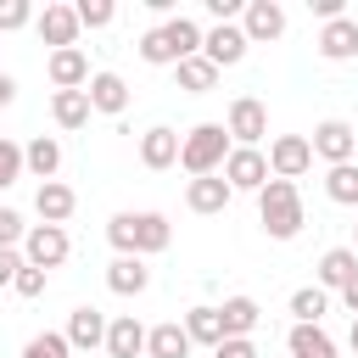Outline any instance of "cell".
Segmentation results:
<instances>
[{"instance_id":"1","label":"cell","mask_w":358,"mask_h":358,"mask_svg":"<svg viewBox=\"0 0 358 358\" xmlns=\"http://www.w3.org/2000/svg\"><path fill=\"white\" fill-rule=\"evenodd\" d=\"M106 241L117 246V257H157V252H168L173 224L162 213H151V207H140V213L123 207V213L106 218Z\"/></svg>"},{"instance_id":"2","label":"cell","mask_w":358,"mask_h":358,"mask_svg":"<svg viewBox=\"0 0 358 358\" xmlns=\"http://www.w3.org/2000/svg\"><path fill=\"white\" fill-rule=\"evenodd\" d=\"M257 224H263L268 241H296L302 224H308V213H302V190H296L291 179H268V185L257 190Z\"/></svg>"},{"instance_id":"3","label":"cell","mask_w":358,"mask_h":358,"mask_svg":"<svg viewBox=\"0 0 358 358\" xmlns=\"http://www.w3.org/2000/svg\"><path fill=\"white\" fill-rule=\"evenodd\" d=\"M224 157H229V134H224V123H196V129L179 140V168H185L190 179L218 173Z\"/></svg>"},{"instance_id":"4","label":"cell","mask_w":358,"mask_h":358,"mask_svg":"<svg viewBox=\"0 0 358 358\" xmlns=\"http://www.w3.org/2000/svg\"><path fill=\"white\" fill-rule=\"evenodd\" d=\"M67 252H73V241H67V229L62 224H28V235H22V263L28 268H62L67 263Z\"/></svg>"},{"instance_id":"5","label":"cell","mask_w":358,"mask_h":358,"mask_svg":"<svg viewBox=\"0 0 358 358\" xmlns=\"http://www.w3.org/2000/svg\"><path fill=\"white\" fill-rule=\"evenodd\" d=\"M224 134H229V145H257L268 134V106L257 95H235L229 117H224Z\"/></svg>"},{"instance_id":"6","label":"cell","mask_w":358,"mask_h":358,"mask_svg":"<svg viewBox=\"0 0 358 358\" xmlns=\"http://www.w3.org/2000/svg\"><path fill=\"white\" fill-rule=\"evenodd\" d=\"M313 168V145H308V134H274L268 140V179H302Z\"/></svg>"},{"instance_id":"7","label":"cell","mask_w":358,"mask_h":358,"mask_svg":"<svg viewBox=\"0 0 358 358\" xmlns=\"http://www.w3.org/2000/svg\"><path fill=\"white\" fill-rule=\"evenodd\" d=\"M218 173H224L229 190H252V196H257V190L268 185V157H263L257 145H229V157H224Z\"/></svg>"},{"instance_id":"8","label":"cell","mask_w":358,"mask_h":358,"mask_svg":"<svg viewBox=\"0 0 358 358\" xmlns=\"http://www.w3.org/2000/svg\"><path fill=\"white\" fill-rule=\"evenodd\" d=\"M246 34H241V22H213V28H201V56L224 73V67H235V62H246Z\"/></svg>"},{"instance_id":"9","label":"cell","mask_w":358,"mask_h":358,"mask_svg":"<svg viewBox=\"0 0 358 358\" xmlns=\"http://www.w3.org/2000/svg\"><path fill=\"white\" fill-rule=\"evenodd\" d=\"M308 145H313V157H324V162L336 168V162H352V145H358V129H352L347 117H324V123H313V134H308Z\"/></svg>"},{"instance_id":"10","label":"cell","mask_w":358,"mask_h":358,"mask_svg":"<svg viewBox=\"0 0 358 358\" xmlns=\"http://www.w3.org/2000/svg\"><path fill=\"white\" fill-rule=\"evenodd\" d=\"M241 34H246V45H268V39H280V34H285V6H280V0H246V11H241Z\"/></svg>"},{"instance_id":"11","label":"cell","mask_w":358,"mask_h":358,"mask_svg":"<svg viewBox=\"0 0 358 358\" xmlns=\"http://www.w3.org/2000/svg\"><path fill=\"white\" fill-rule=\"evenodd\" d=\"M67 347L73 352H95V347H106V313L101 308H90V302H78L73 313H67Z\"/></svg>"},{"instance_id":"12","label":"cell","mask_w":358,"mask_h":358,"mask_svg":"<svg viewBox=\"0 0 358 358\" xmlns=\"http://www.w3.org/2000/svg\"><path fill=\"white\" fill-rule=\"evenodd\" d=\"M179 129H168V123H151L145 134H140V162L151 168V173H162V168H173L179 162Z\"/></svg>"},{"instance_id":"13","label":"cell","mask_w":358,"mask_h":358,"mask_svg":"<svg viewBox=\"0 0 358 358\" xmlns=\"http://www.w3.org/2000/svg\"><path fill=\"white\" fill-rule=\"evenodd\" d=\"M313 45H319L324 62H352V56H358V17H330Z\"/></svg>"},{"instance_id":"14","label":"cell","mask_w":358,"mask_h":358,"mask_svg":"<svg viewBox=\"0 0 358 358\" xmlns=\"http://www.w3.org/2000/svg\"><path fill=\"white\" fill-rule=\"evenodd\" d=\"M34 28H39V39L50 45V50H67V45H78V17H73V6H45L39 17H34Z\"/></svg>"},{"instance_id":"15","label":"cell","mask_w":358,"mask_h":358,"mask_svg":"<svg viewBox=\"0 0 358 358\" xmlns=\"http://www.w3.org/2000/svg\"><path fill=\"white\" fill-rule=\"evenodd\" d=\"M45 73H50V84H56V90H84V84H90V56H84L78 45H67V50H50Z\"/></svg>"},{"instance_id":"16","label":"cell","mask_w":358,"mask_h":358,"mask_svg":"<svg viewBox=\"0 0 358 358\" xmlns=\"http://www.w3.org/2000/svg\"><path fill=\"white\" fill-rule=\"evenodd\" d=\"M229 185H224V173H207V179H190L185 185V207L190 213H201V218H213V213H224L229 207Z\"/></svg>"},{"instance_id":"17","label":"cell","mask_w":358,"mask_h":358,"mask_svg":"<svg viewBox=\"0 0 358 358\" xmlns=\"http://www.w3.org/2000/svg\"><path fill=\"white\" fill-rule=\"evenodd\" d=\"M73 207H78V196H73V185H62V179H45V185L34 190V213H39V224H67Z\"/></svg>"},{"instance_id":"18","label":"cell","mask_w":358,"mask_h":358,"mask_svg":"<svg viewBox=\"0 0 358 358\" xmlns=\"http://www.w3.org/2000/svg\"><path fill=\"white\" fill-rule=\"evenodd\" d=\"M106 352H112V358H145V324H140L134 313L106 319Z\"/></svg>"},{"instance_id":"19","label":"cell","mask_w":358,"mask_h":358,"mask_svg":"<svg viewBox=\"0 0 358 358\" xmlns=\"http://www.w3.org/2000/svg\"><path fill=\"white\" fill-rule=\"evenodd\" d=\"M84 95H90V112H106V117H117V112L129 106V84H123L117 73H90Z\"/></svg>"},{"instance_id":"20","label":"cell","mask_w":358,"mask_h":358,"mask_svg":"<svg viewBox=\"0 0 358 358\" xmlns=\"http://www.w3.org/2000/svg\"><path fill=\"white\" fill-rule=\"evenodd\" d=\"M56 168H62V140L34 134V140L22 145V173H34V179L45 185V179H56Z\"/></svg>"},{"instance_id":"21","label":"cell","mask_w":358,"mask_h":358,"mask_svg":"<svg viewBox=\"0 0 358 358\" xmlns=\"http://www.w3.org/2000/svg\"><path fill=\"white\" fill-rule=\"evenodd\" d=\"M106 285H112L117 296H145V285H151L145 257H112V263H106Z\"/></svg>"},{"instance_id":"22","label":"cell","mask_w":358,"mask_h":358,"mask_svg":"<svg viewBox=\"0 0 358 358\" xmlns=\"http://www.w3.org/2000/svg\"><path fill=\"white\" fill-rule=\"evenodd\" d=\"M145 358H190V336H185V324H179V319L151 324V330H145Z\"/></svg>"},{"instance_id":"23","label":"cell","mask_w":358,"mask_h":358,"mask_svg":"<svg viewBox=\"0 0 358 358\" xmlns=\"http://www.w3.org/2000/svg\"><path fill=\"white\" fill-rule=\"evenodd\" d=\"M285 352H291V358H336V341H330L324 324H291Z\"/></svg>"},{"instance_id":"24","label":"cell","mask_w":358,"mask_h":358,"mask_svg":"<svg viewBox=\"0 0 358 358\" xmlns=\"http://www.w3.org/2000/svg\"><path fill=\"white\" fill-rule=\"evenodd\" d=\"M257 319H263L257 296H224V308H218L224 336H252V330H257Z\"/></svg>"},{"instance_id":"25","label":"cell","mask_w":358,"mask_h":358,"mask_svg":"<svg viewBox=\"0 0 358 358\" xmlns=\"http://www.w3.org/2000/svg\"><path fill=\"white\" fill-rule=\"evenodd\" d=\"M352 274H358V252L352 246H330L319 257V291H341Z\"/></svg>"},{"instance_id":"26","label":"cell","mask_w":358,"mask_h":358,"mask_svg":"<svg viewBox=\"0 0 358 358\" xmlns=\"http://www.w3.org/2000/svg\"><path fill=\"white\" fill-rule=\"evenodd\" d=\"M173 78H179L185 95H207V90H218V67H213L207 56H185V62L173 67Z\"/></svg>"},{"instance_id":"27","label":"cell","mask_w":358,"mask_h":358,"mask_svg":"<svg viewBox=\"0 0 358 358\" xmlns=\"http://www.w3.org/2000/svg\"><path fill=\"white\" fill-rule=\"evenodd\" d=\"M50 117H56V129H84L90 123V95L84 90H56L50 95Z\"/></svg>"},{"instance_id":"28","label":"cell","mask_w":358,"mask_h":358,"mask_svg":"<svg viewBox=\"0 0 358 358\" xmlns=\"http://www.w3.org/2000/svg\"><path fill=\"white\" fill-rule=\"evenodd\" d=\"M185 336H190V347H218V341H224V324H218V308H213V302H201V308H190V313H185Z\"/></svg>"},{"instance_id":"29","label":"cell","mask_w":358,"mask_h":358,"mask_svg":"<svg viewBox=\"0 0 358 358\" xmlns=\"http://www.w3.org/2000/svg\"><path fill=\"white\" fill-rule=\"evenodd\" d=\"M324 196H330L336 207H358V162L324 168Z\"/></svg>"},{"instance_id":"30","label":"cell","mask_w":358,"mask_h":358,"mask_svg":"<svg viewBox=\"0 0 358 358\" xmlns=\"http://www.w3.org/2000/svg\"><path fill=\"white\" fill-rule=\"evenodd\" d=\"M162 34H168V45H173L179 62H185V56H201V22H196V17H168Z\"/></svg>"},{"instance_id":"31","label":"cell","mask_w":358,"mask_h":358,"mask_svg":"<svg viewBox=\"0 0 358 358\" xmlns=\"http://www.w3.org/2000/svg\"><path fill=\"white\" fill-rule=\"evenodd\" d=\"M324 313H330V291H319V285L291 291V319H296V324H319Z\"/></svg>"},{"instance_id":"32","label":"cell","mask_w":358,"mask_h":358,"mask_svg":"<svg viewBox=\"0 0 358 358\" xmlns=\"http://www.w3.org/2000/svg\"><path fill=\"white\" fill-rule=\"evenodd\" d=\"M140 62H151V67H179V56H173V45H168V34H162V22L140 34Z\"/></svg>"},{"instance_id":"33","label":"cell","mask_w":358,"mask_h":358,"mask_svg":"<svg viewBox=\"0 0 358 358\" xmlns=\"http://www.w3.org/2000/svg\"><path fill=\"white\" fill-rule=\"evenodd\" d=\"M22 358H73V347H67L62 330H39V336L22 341Z\"/></svg>"},{"instance_id":"34","label":"cell","mask_w":358,"mask_h":358,"mask_svg":"<svg viewBox=\"0 0 358 358\" xmlns=\"http://www.w3.org/2000/svg\"><path fill=\"white\" fill-rule=\"evenodd\" d=\"M73 17H78V28H106V22L117 17V6H112V0H78Z\"/></svg>"},{"instance_id":"35","label":"cell","mask_w":358,"mask_h":358,"mask_svg":"<svg viewBox=\"0 0 358 358\" xmlns=\"http://www.w3.org/2000/svg\"><path fill=\"white\" fill-rule=\"evenodd\" d=\"M22 179V145L17 140H0V190H11Z\"/></svg>"},{"instance_id":"36","label":"cell","mask_w":358,"mask_h":358,"mask_svg":"<svg viewBox=\"0 0 358 358\" xmlns=\"http://www.w3.org/2000/svg\"><path fill=\"white\" fill-rule=\"evenodd\" d=\"M34 22V6L28 0H0V34H17Z\"/></svg>"},{"instance_id":"37","label":"cell","mask_w":358,"mask_h":358,"mask_svg":"<svg viewBox=\"0 0 358 358\" xmlns=\"http://www.w3.org/2000/svg\"><path fill=\"white\" fill-rule=\"evenodd\" d=\"M22 235H28L22 213H17V207H0V246H17V252H22Z\"/></svg>"},{"instance_id":"38","label":"cell","mask_w":358,"mask_h":358,"mask_svg":"<svg viewBox=\"0 0 358 358\" xmlns=\"http://www.w3.org/2000/svg\"><path fill=\"white\" fill-rule=\"evenodd\" d=\"M11 291H17V296H45V268H28V263H22L17 280H11Z\"/></svg>"},{"instance_id":"39","label":"cell","mask_w":358,"mask_h":358,"mask_svg":"<svg viewBox=\"0 0 358 358\" xmlns=\"http://www.w3.org/2000/svg\"><path fill=\"white\" fill-rule=\"evenodd\" d=\"M213 358H257V347H252V336H224L213 347Z\"/></svg>"},{"instance_id":"40","label":"cell","mask_w":358,"mask_h":358,"mask_svg":"<svg viewBox=\"0 0 358 358\" xmlns=\"http://www.w3.org/2000/svg\"><path fill=\"white\" fill-rule=\"evenodd\" d=\"M241 11H246V0H207V17L213 22H235Z\"/></svg>"},{"instance_id":"41","label":"cell","mask_w":358,"mask_h":358,"mask_svg":"<svg viewBox=\"0 0 358 358\" xmlns=\"http://www.w3.org/2000/svg\"><path fill=\"white\" fill-rule=\"evenodd\" d=\"M17 268H22V252H17V246H0V285H11Z\"/></svg>"},{"instance_id":"42","label":"cell","mask_w":358,"mask_h":358,"mask_svg":"<svg viewBox=\"0 0 358 358\" xmlns=\"http://www.w3.org/2000/svg\"><path fill=\"white\" fill-rule=\"evenodd\" d=\"M336 296H341V308H347V313H352V319H358V274H352V280H347V285H341V291H336Z\"/></svg>"},{"instance_id":"43","label":"cell","mask_w":358,"mask_h":358,"mask_svg":"<svg viewBox=\"0 0 358 358\" xmlns=\"http://www.w3.org/2000/svg\"><path fill=\"white\" fill-rule=\"evenodd\" d=\"M308 6H313L324 22H330V17H347V6H341V0H308Z\"/></svg>"},{"instance_id":"44","label":"cell","mask_w":358,"mask_h":358,"mask_svg":"<svg viewBox=\"0 0 358 358\" xmlns=\"http://www.w3.org/2000/svg\"><path fill=\"white\" fill-rule=\"evenodd\" d=\"M347 347H352V352H358V319H352V330H347Z\"/></svg>"},{"instance_id":"45","label":"cell","mask_w":358,"mask_h":358,"mask_svg":"<svg viewBox=\"0 0 358 358\" xmlns=\"http://www.w3.org/2000/svg\"><path fill=\"white\" fill-rule=\"evenodd\" d=\"M352 252H358V224H352Z\"/></svg>"},{"instance_id":"46","label":"cell","mask_w":358,"mask_h":358,"mask_svg":"<svg viewBox=\"0 0 358 358\" xmlns=\"http://www.w3.org/2000/svg\"><path fill=\"white\" fill-rule=\"evenodd\" d=\"M352 162H358V145H352Z\"/></svg>"}]
</instances>
